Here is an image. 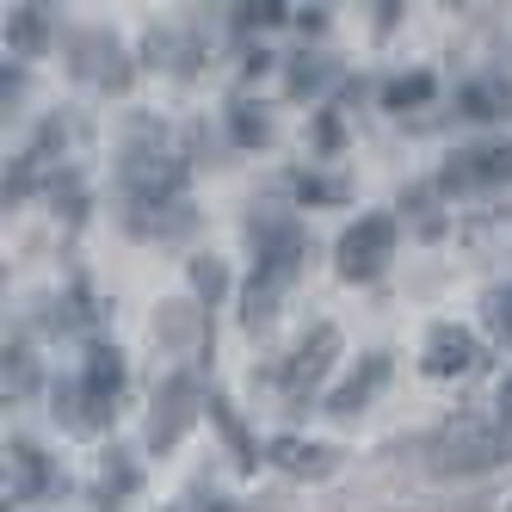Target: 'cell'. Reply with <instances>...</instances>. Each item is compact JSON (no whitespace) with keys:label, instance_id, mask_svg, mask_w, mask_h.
<instances>
[{"label":"cell","instance_id":"obj_1","mask_svg":"<svg viewBox=\"0 0 512 512\" xmlns=\"http://www.w3.org/2000/svg\"><path fill=\"white\" fill-rule=\"evenodd\" d=\"M253 241H260V266H253V284H247V297H241V321L247 327H266L278 315V297L297 284L309 241H303L297 223H253Z\"/></svg>","mask_w":512,"mask_h":512},{"label":"cell","instance_id":"obj_2","mask_svg":"<svg viewBox=\"0 0 512 512\" xmlns=\"http://www.w3.org/2000/svg\"><path fill=\"white\" fill-rule=\"evenodd\" d=\"M506 457H512V426L506 420L463 414L432 438V469L438 475H482V469H494Z\"/></svg>","mask_w":512,"mask_h":512},{"label":"cell","instance_id":"obj_3","mask_svg":"<svg viewBox=\"0 0 512 512\" xmlns=\"http://www.w3.org/2000/svg\"><path fill=\"white\" fill-rule=\"evenodd\" d=\"M395 260V216H358V223L340 235V278L364 284V278H377L383 266Z\"/></svg>","mask_w":512,"mask_h":512},{"label":"cell","instance_id":"obj_4","mask_svg":"<svg viewBox=\"0 0 512 512\" xmlns=\"http://www.w3.org/2000/svg\"><path fill=\"white\" fill-rule=\"evenodd\" d=\"M198 408H210L198 377L192 371H173L161 383V395H155V414H149V451H173L179 438H186V426L198 420Z\"/></svg>","mask_w":512,"mask_h":512},{"label":"cell","instance_id":"obj_5","mask_svg":"<svg viewBox=\"0 0 512 512\" xmlns=\"http://www.w3.org/2000/svg\"><path fill=\"white\" fill-rule=\"evenodd\" d=\"M334 358H340V327H327V321H321L315 334H309L297 352H290L284 377H278V383H284V401H290V408H303V401L321 389V377L334 371Z\"/></svg>","mask_w":512,"mask_h":512},{"label":"cell","instance_id":"obj_6","mask_svg":"<svg viewBox=\"0 0 512 512\" xmlns=\"http://www.w3.org/2000/svg\"><path fill=\"white\" fill-rule=\"evenodd\" d=\"M68 50H75V75L81 81H93L105 93H124L130 87V62H124V50H118L112 31H75Z\"/></svg>","mask_w":512,"mask_h":512},{"label":"cell","instance_id":"obj_7","mask_svg":"<svg viewBox=\"0 0 512 512\" xmlns=\"http://www.w3.org/2000/svg\"><path fill=\"white\" fill-rule=\"evenodd\" d=\"M420 371L426 377H475L482 371V346H475V334L469 327H457V321H438L432 334H426V358H420Z\"/></svg>","mask_w":512,"mask_h":512},{"label":"cell","instance_id":"obj_8","mask_svg":"<svg viewBox=\"0 0 512 512\" xmlns=\"http://www.w3.org/2000/svg\"><path fill=\"white\" fill-rule=\"evenodd\" d=\"M506 179H512V142H482V149L457 155L438 186L445 192H475V186H506Z\"/></svg>","mask_w":512,"mask_h":512},{"label":"cell","instance_id":"obj_9","mask_svg":"<svg viewBox=\"0 0 512 512\" xmlns=\"http://www.w3.org/2000/svg\"><path fill=\"white\" fill-rule=\"evenodd\" d=\"M266 457H272L284 475H303V482H321V475L340 469V451H334V445H309V438H297V432H278L272 445H266Z\"/></svg>","mask_w":512,"mask_h":512},{"label":"cell","instance_id":"obj_10","mask_svg":"<svg viewBox=\"0 0 512 512\" xmlns=\"http://www.w3.org/2000/svg\"><path fill=\"white\" fill-rule=\"evenodd\" d=\"M56 482V469L38 445H25V438H13L7 445V506H25V500H38L44 488Z\"/></svg>","mask_w":512,"mask_h":512},{"label":"cell","instance_id":"obj_11","mask_svg":"<svg viewBox=\"0 0 512 512\" xmlns=\"http://www.w3.org/2000/svg\"><path fill=\"white\" fill-rule=\"evenodd\" d=\"M56 420H62V432H81V438H93L105 420H112V408H105L99 395H87V383L75 377V383H62V389H56Z\"/></svg>","mask_w":512,"mask_h":512},{"label":"cell","instance_id":"obj_12","mask_svg":"<svg viewBox=\"0 0 512 512\" xmlns=\"http://www.w3.org/2000/svg\"><path fill=\"white\" fill-rule=\"evenodd\" d=\"M383 383H389V352H371V358H364V371H352L334 395H327V414H358Z\"/></svg>","mask_w":512,"mask_h":512},{"label":"cell","instance_id":"obj_13","mask_svg":"<svg viewBox=\"0 0 512 512\" xmlns=\"http://www.w3.org/2000/svg\"><path fill=\"white\" fill-rule=\"evenodd\" d=\"M81 383H87V395H99L105 408H112L118 389H124V352L118 346H93L87 364H81Z\"/></svg>","mask_w":512,"mask_h":512},{"label":"cell","instance_id":"obj_14","mask_svg":"<svg viewBox=\"0 0 512 512\" xmlns=\"http://www.w3.org/2000/svg\"><path fill=\"white\" fill-rule=\"evenodd\" d=\"M44 38H50V13L44 7H13V19H7V50L13 56H38Z\"/></svg>","mask_w":512,"mask_h":512},{"label":"cell","instance_id":"obj_15","mask_svg":"<svg viewBox=\"0 0 512 512\" xmlns=\"http://www.w3.org/2000/svg\"><path fill=\"white\" fill-rule=\"evenodd\" d=\"M463 118H500V112H512V87L494 75V81H469L463 87Z\"/></svg>","mask_w":512,"mask_h":512},{"label":"cell","instance_id":"obj_16","mask_svg":"<svg viewBox=\"0 0 512 512\" xmlns=\"http://www.w3.org/2000/svg\"><path fill=\"white\" fill-rule=\"evenodd\" d=\"M210 420L223 426V438H229V451H235V463H241V469H253V463H260V445H253V438H247V426L229 414V401H223V395H210Z\"/></svg>","mask_w":512,"mask_h":512},{"label":"cell","instance_id":"obj_17","mask_svg":"<svg viewBox=\"0 0 512 512\" xmlns=\"http://www.w3.org/2000/svg\"><path fill=\"white\" fill-rule=\"evenodd\" d=\"M432 99V75H395L389 87H383V105L389 112H408V105H426Z\"/></svg>","mask_w":512,"mask_h":512},{"label":"cell","instance_id":"obj_18","mask_svg":"<svg viewBox=\"0 0 512 512\" xmlns=\"http://www.w3.org/2000/svg\"><path fill=\"white\" fill-rule=\"evenodd\" d=\"M229 130H235V142H241V149H260V142L272 136L266 112H253V105H235V112H229Z\"/></svg>","mask_w":512,"mask_h":512},{"label":"cell","instance_id":"obj_19","mask_svg":"<svg viewBox=\"0 0 512 512\" xmlns=\"http://www.w3.org/2000/svg\"><path fill=\"white\" fill-rule=\"evenodd\" d=\"M124 494H136V463H124V457L112 451V463H105V482H99V500L118 506Z\"/></svg>","mask_w":512,"mask_h":512},{"label":"cell","instance_id":"obj_20","mask_svg":"<svg viewBox=\"0 0 512 512\" xmlns=\"http://www.w3.org/2000/svg\"><path fill=\"white\" fill-rule=\"evenodd\" d=\"M297 192H303L309 204H346L352 186H346V179H327V173H303V179H297Z\"/></svg>","mask_w":512,"mask_h":512},{"label":"cell","instance_id":"obj_21","mask_svg":"<svg viewBox=\"0 0 512 512\" xmlns=\"http://www.w3.org/2000/svg\"><path fill=\"white\" fill-rule=\"evenodd\" d=\"M482 309H488V327H494V334L512 346V290H488Z\"/></svg>","mask_w":512,"mask_h":512},{"label":"cell","instance_id":"obj_22","mask_svg":"<svg viewBox=\"0 0 512 512\" xmlns=\"http://www.w3.org/2000/svg\"><path fill=\"white\" fill-rule=\"evenodd\" d=\"M223 284H229V272L216 266V260H198V266H192V290H198L204 303H216V297H223Z\"/></svg>","mask_w":512,"mask_h":512},{"label":"cell","instance_id":"obj_23","mask_svg":"<svg viewBox=\"0 0 512 512\" xmlns=\"http://www.w3.org/2000/svg\"><path fill=\"white\" fill-rule=\"evenodd\" d=\"M327 81V62L321 56H297V68H290V93H309Z\"/></svg>","mask_w":512,"mask_h":512},{"label":"cell","instance_id":"obj_24","mask_svg":"<svg viewBox=\"0 0 512 512\" xmlns=\"http://www.w3.org/2000/svg\"><path fill=\"white\" fill-rule=\"evenodd\" d=\"M31 389V358L7 346V395H25Z\"/></svg>","mask_w":512,"mask_h":512},{"label":"cell","instance_id":"obj_25","mask_svg":"<svg viewBox=\"0 0 512 512\" xmlns=\"http://www.w3.org/2000/svg\"><path fill=\"white\" fill-rule=\"evenodd\" d=\"M278 19H290L284 0H260V7H241V25H278Z\"/></svg>","mask_w":512,"mask_h":512},{"label":"cell","instance_id":"obj_26","mask_svg":"<svg viewBox=\"0 0 512 512\" xmlns=\"http://www.w3.org/2000/svg\"><path fill=\"white\" fill-rule=\"evenodd\" d=\"M155 334L186 340V334H192V309H186V303H173V315H161V321H155Z\"/></svg>","mask_w":512,"mask_h":512},{"label":"cell","instance_id":"obj_27","mask_svg":"<svg viewBox=\"0 0 512 512\" xmlns=\"http://www.w3.org/2000/svg\"><path fill=\"white\" fill-rule=\"evenodd\" d=\"M500 420H512V377L500 383Z\"/></svg>","mask_w":512,"mask_h":512}]
</instances>
